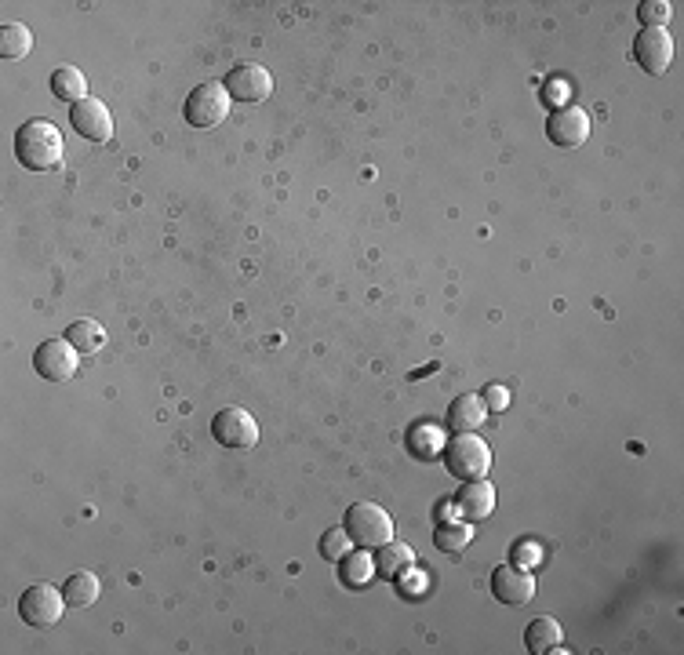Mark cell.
Listing matches in <instances>:
<instances>
[{
	"label": "cell",
	"instance_id": "6da1fadb",
	"mask_svg": "<svg viewBox=\"0 0 684 655\" xmlns=\"http://www.w3.org/2000/svg\"><path fill=\"white\" fill-rule=\"evenodd\" d=\"M62 131L51 121H26L15 131V157H19L30 172H51L62 164Z\"/></svg>",
	"mask_w": 684,
	"mask_h": 655
},
{
	"label": "cell",
	"instance_id": "7a4b0ae2",
	"mask_svg": "<svg viewBox=\"0 0 684 655\" xmlns=\"http://www.w3.org/2000/svg\"><path fill=\"white\" fill-rule=\"evenodd\" d=\"M444 466L455 481H488L492 474V448L477 434H455L444 444Z\"/></svg>",
	"mask_w": 684,
	"mask_h": 655
},
{
	"label": "cell",
	"instance_id": "3957f363",
	"mask_svg": "<svg viewBox=\"0 0 684 655\" xmlns=\"http://www.w3.org/2000/svg\"><path fill=\"white\" fill-rule=\"evenodd\" d=\"M342 528L350 535V543L364 546V550H379L393 539V521L379 503H353L342 517Z\"/></svg>",
	"mask_w": 684,
	"mask_h": 655
},
{
	"label": "cell",
	"instance_id": "277c9868",
	"mask_svg": "<svg viewBox=\"0 0 684 655\" xmlns=\"http://www.w3.org/2000/svg\"><path fill=\"white\" fill-rule=\"evenodd\" d=\"M230 91L222 81H204L190 91V99H186V124L193 128H219L226 117H230Z\"/></svg>",
	"mask_w": 684,
	"mask_h": 655
},
{
	"label": "cell",
	"instance_id": "5b68a950",
	"mask_svg": "<svg viewBox=\"0 0 684 655\" xmlns=\"http://www.w3.org/2000/svg\"><path fill=\"white\" fill-rule=\"evenodd\" d=\"M62 608H66L62 586H51V583H33L30 590L19 597V619L26 626H37V630L59 623Z\"/></svg>",
	"mask_w": 684,
	"mask_h": 655
},
{
	"label": "cell",
	"instance_id": "8992f818",
	"mask_svg": "<svg viewBox=\"0 0 684 655\" xmlns=\"http://www.w3.org/2000/svg\"><path fill=\"white\" fill-rule=\"evenodd\" d=\"M77 364H81V350L70 339H48L33 353V368L48 383H70L77 375Z\"/></svg>",
	"mask_w": 684,
	"mask_h": 655
},
{
	"label": "cell",
	"instance_id": "52a82bcc",
	"mask_svg": "<svg viewBox=\"0 0 684 655\" xmlns=\"http://www.w3.org/2000/svg\"><path fill=\"white\" fill-rule=\"evenodd\" d=\"M212 437L226 448H233V452H244V448H255V441H259V423L244 408H222L212 419Z\"/></svg>",
	"mask_w": 684,
	"mask_h": 655
},
{
	"label": "cell",
	"instance_id": "ba28073f",
	"mask_svg": "<svg viewBox=\"0 0 684 655\" xmlns=\"http://www.w3.org/2000/svg\"><path fill=\"white\" fill-rule=\"evenodd\" d=\"M222 84L230 91V99H237V102H262L273 95V77L266 66H259V62H241V66H233Z\"/></svg>",
	"mask_w": 684,
	"mask_h": 655
},
{
	"label": "cell",
	"instance_id": "9c48e42d",
	"mask_svg": "<svg viewBox=\"0 0 684 655\" xmlns=\"http://www.w3.org/2000/svg\"><path fill=\"white\" fill-rule=\"evenodd\" d=\"M634 59L644 73L652 77H663L674 62V37L666 30H641L634 41Z\"/></svg>",
	"mask_w": 684,
	"mask_h": 655
},
{
	"label": "cell",
	"instance_id": "30bf717a",
	"mask_svg": "<svg viewBox=\"0 0 684 655\" xmlns=\"http://www.w3.org/2000/svg\"><path fill=\"white\" fill-rule=\"evenodd\" d=\"M546 135H550V142L561 146V150H579V146L590 139V117H586L579 106H561V110L550 113Z\"/></svg>",
	"mask_w": 684,
	"mask_h": 655
},
{
	"label": "cell",
	"instance_id": "8fae6325",
	"mask_svg": "<svg viewBox=\"0 0 684 655\" xmlns=\"http://www.w3.org/2000/svg\"><path fill=\"white\" fill-rule=\"evenodd\" d=\"M492 594L495 601H503V605H528L535 597V579L528 568L521 565H503L492 572Z\"/></svg>",
	"mask_w": 684,
	"mask_h": 655
},
{
	"label": "cell",
	"instance_id": "7c38bea8",
	"mask_svg": "<svg viewBox=\"0 0 684 655\" xmlns=\"http://www.w3.org/2000/svg\"><path fill=\"white\" fill-rule=\"evenodd\" d=\"M70 124L77 128V135H84L91 142H106L113 135V117L106 110V102L91 99V95L70 110Z\"/></svg>",
	"mask_w": 684,
	"mask_h": 655
},
{
	"label": "cell",
	"instance_id": "4fadbf2b",
	"mask_svg": "<svg viewBox=\"0 0 684 655\" xmlns=\"http://www.w3.org/2000/svg\"><path fill=\"white\" fill-rule=\"evenodd\" d=\"M452 506L455 517H463V521H484L495 510V488L488 481H463Z\"/></svg>",
	"mask_w": 684,
	"mask_h": 655
},
{
	"label": "cell",
	"instance_id": "5bb4252c",
	"mask_svg": "<svg viewBox=\"0 0 684 655\" xmlns=\"http://www.w3.org/2000/svg\"><path fill=\"white\" fill-rule=\"evenodd\" d=\"M484 419H488V408H484L481 393H459L448 408V426L455 434H473Z\"/></svg>",
	"mask_w": 684,
	"mask_h": 655
},
{
	"label": "cell",
	"instance_id": "9a60e30c",
	"mask_svg": "<svg viewBox=\"0 0 684 655\" xmlns=\"http://www.w3.org/2000/svg\"><path fill=\"white\" fill-rule=\"evenodd\" d=\"M415 565V554L412 546L404 543H383L379 546V557H375V575H383V579H393V583H401L404 575L412 572Z\"/></svg>",
	"mask_w": 684,
	"mask_h": 655
},
{
	"label": "cell",
	"instance_id": "2e32d148",
	"mask_svg": "<svg viewBox=\"0 0 684 655\" xmlns=\"http://www.w3.org/2000/svg\"><path fill=\"white\" fill-rule=\"evenodd\" d=\"M557 645H561V623H557L554 615H539V619L528 623V630H524V648H528V652L546 655V652H554Z\"/></svg>",
	"mask_w": 684,
	"mask_h": 655
},
{
	"label": "cell",
	"instance_id": "e0dca14e",
	"mask_svg": "<svg viewBox=\"0 0 684 655\" xmlns=\"http://www.w3.org/2000/svg\"><path fill=\"white\" fill-rule=\"evenodd\" d=\"M99 575L95 572H73L66 583H62V597H66V605L70 608H91L99 601Z\"/></svg>",
	"mask_w": 684,
	"mask_h": 655
},
{
	"label": "cell",
	"instance_id": "ac0fdd59",
	"mask_svg": "<svg viewBox=\"0 0 684 655\" xmlns=\"http://www.w3.org/2000/svg\"><path fill=\"white\" fill-rule=\"evenodd\" d=\"M339 579L342 586H350V590H364V586L375 579V557L364 554V550H357V554H346L339 561Z\"/></svg>",
	"mask_w": 684,
	"mask_h": 655
},
{
	"label": "cell",
	"instance_id": "d6986e66",
	"mask_svg": "<svg viewBox=\"0 0 684 655\" xmlns=\"http://www.w3.org/2000/svg\"><path fill=\"white\" fill-rule=\"evenodd\" d=\"M51 95L62 102H84L88 99V81H84V73L77 66H59V70L51 73Z\"/></svg>",
	"mask_w": 684,
	"mask_h": 655
},
{
	"label": "cell",
	"instance_id": "ffe728a7",
	"mask_svg": "<svg viewBox=\"0 0 684 655\" xmlns=\"http://www.w3.org/2000/svg\"><path fill=\"white\" fill-rule=\"evenodd\" d=\"M470 543H473L470 521H441L437 524V532H433V546H437L441 554H463Z\"/></svg>",
	"mask_w": 684,
	"mask_h": 655
},
{
	"label": "cell",
	"instance_id": "44dd1931",
	"mask_svg": "<svg viewBox=\"0 0 684 655\" xmlns=\"http://www.w3.org/2000/svg\"><path fill=\"white\" fill-rule=\"evenodd\" d=\"M33 48V33L22 22H4L0 26V59H26Z\"/></svg>",
	"mask_w": 684,
	"mask_h": 655
},
{
	"label": "cell",
	"instance_id": "7402d4cb",
	"mask_svg": "<svg viewBox=\"0 0 684 655\" xmlns=\"http://www.w3.org/2000/svg\"><path fill=\"white\" fill-rule=\"evenodd\" d=\"M66 339H70L81 353H95V350H102V343H106V332H102L99 321L81 317V321H73L70 328H66Z\"/></svg>",
	"mask_w": 684,
	"mask_h": 655
},
{
	"label": "cell",
	"instance_id": "603a6c76",
	"mask_svg": "<svg viewBox=\"0 0 684 655\" xmlns=\"http://www.w3.org/2000/svg\"><path fill=\"white\" fill-rule=\"evenodd\" d=\"M317 550H321L324 561H335V565H339L342 557L350 554V535H346V528H342V524L328 528V532L321 535V543H317Z\"/></svg>",
	"mask_w": 684,
	"mask_h": 655
},
{
	"label": "cell",
	"instance_id": "cb8c5ba5",
	"mask_svg": "<svg viewBox=\"0 0 684 655\" xmlns=\"http://www.w3.org/2000/svg\"><path fill=\"white\" fill-rule=\"evenodd\" d=\"M408 444H412V455L415 459H433V455L441 452V430H433V426H415L412 434H408Z\"/></svg>",
	"mask_w": 684,
	"mask_h": 655
},
{
	"label": "cell",
	"instance_id": "d4e9b609",
	"mask_svg": "<svg viewBox=\"0 0 684 655\" xmlns=\"http://www.w3.org/2000/svg\"><path fill=\"white\" fill-rule=\"evenodd\" d=\"M670 4L666 0H644L637 8V19L644 22V30H666V19H670Z\"/></svg>",
	"mask_w": 684,
	"mask_h": 655
},
{
	"label": "cell",
	"instance_id": "484cf974",
	"mask_svg": "<svg viewBox=\"0 0 684 655\" xmlns=\"http://www.w3.org/2000/svg\"><path fill=\"white\" fill-rule=\"evenodd\" d=\"M510 557H513V565H521V568H535V565H543V550L535 543H513V550H510Z\"/></svg>",
	"mask_w": 684,
	"mask_h": 655
},
{
	"label": "cell",
	"instance_id": "4316f807",
	"mask_svg": "<svg viewBox=\"0 0 684 655\" xmlns=\"http://www.w3.org/2000/svg\"><path fill=\"white\" fill-rule=\"evenodd\" d=\"M481 401L488 412H506V408H510V390H506V386H484Z\"/></svg>",
	"mask_w": 684,
	"mask_h": 655
}]
</instances>
